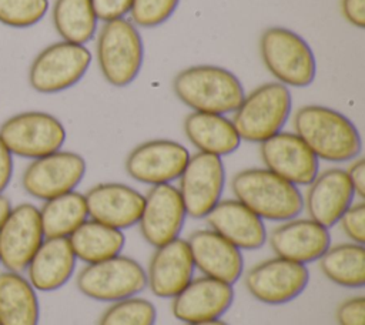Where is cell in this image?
Wrapping results in <instances>:
<instances>
[{"label": "cell", "mask_w": 365, "mask_h": 325, "mask_svg": "<svg viewBox=\"0 0 365 325\" xmlns=\"http://www.w3.org/2000/svg\"><path fill=\"white\" fill-rule=\"evenodd\" d=\"M187 212L177 187L171 184L153 185L144 197V207L138 220L144 239L158 248L178 238Z\"/></svg>", "instance_id": "cell-15"}, {"label": "cell", "mask_w": 365, "mask_h": 325, "mask_svg": "<svg viewBox=\"0 0 365 325\" xmlns=\"http://www.w3.org/2000/svg\"><path fill=\"white\" fill-rule=\"evenodd\" d=\"M259 53L267 70L287 87H308L317 76L309 44L289 29H267L259 38Z\"/></svg>", "instance_id": "cell-5"}, {"label": "cell", "mask_w": 365, "mask_h": 325, "mask_svg": "<svg viewBox=\"0 0 365 325\" xmlns=\"http://www.w3.org/2000/svg\"><path fill=\"white\" fill-rule=\"evenodd\" d=\"M194 261L187 239L177 238L153 254L147 274V285L158 298H174L192 279Z\"/></svg>", "instance_id": "cell-19"}, {"label": "cell", "mask_w": 365, "mask_h": 325, "mask_svg": "<svg viewBox=\"0 0 365 325\" xmlns=\"http://www.w3.org/2000/svg\"><path fill=\"white\" fill-rule=\"evenodd\" d=\"M345 235L355 244H365V204H351L339 221Z\"/></svg>", "instance_id": "cell-34"}, {"label": "cell", "mask_w": 365, "mask_h": 325, "mask_svg": "<svg viewBox=\"0 0 365 325\" xmlns=\"http://www.w3.org/2000/svg\"><path fill=\"white\" fill-rule=\"evenodd\" d=\"M68 241L76 258L86 264H94L120 255L125 245V237L121 229L94 220H86L68 237Z\"/></svg>", "instance_id": "cell-27"}, {"label": "cell", "mask_w": 365, "mask_h": 325, "mask_svg": "<svg viewBox=\"0 0 365 325\" xmlns=\"http://www.w3.org/2000/svg\"><path fill=\"white\" fill-rule=\"evenodd\" d=\"M354 197L346 171L328 168L312 180L304 204L311 220L329 228L339 221L341 215L352 204Z\"/></svg>", "instance_id": "cell-22"}, {"label": "cell", "mask_w": 365, "mask_h": 325, "mask_svg": "<svg viewBox=\"0 0 365 325\" xmlns=\"http://www.w3.org/2000/svg\"><path fill=\"white\" fill-rule=\"evenodd\" d=\"M144 46L133 21L115 19L106 21L97 38L98 67L114 87H125L133 83L143 66Z\"/></svg>", "instance_id": "cell-6"}, {"label": "cell", "mask_w": 365, "mask_h": 325, "mask_svg": "<svg viewBox=\"0 0 365 325\" xmlns=\"http://www.w3.org/2000/svg\"><path fill=\"white\" fill-rule=\"evenodd\" d=\"M235 200L261 220L288 221L304 208V198L297 185L267 168H247L231 181Z\"/></svg>", "instance_id": "cell-3"}, {"label": "cell", "mask_w": 365, "mask_h": 325, "mask_svg": "<svg viewBox=\"0 0 365 325\" xmlns=\"http://www.w3.org/2000/svg\"><path fill=\"white\" fill-rule=\"evenodd\" d=\"M291 107L292 98L287 86L278 81L265 83L244 96L231 121L241 140L262 143L282 130Z\"/></svg>", "instance_id": "cell-4"}, {"label": "cell", "mask_w": 365, "mask_h": 325, "mask_svg": "<svg viewBox=\"0 0 365 325\" xmlns=\"http://www.w3.org/2000/svg\"><path fill=\"white\" fill-rule=\"evenodd\" d=\"M145 287V269L140 262L125 255L87 264L77 275L78 291L101 302H115L135 296Z\"/></svg>", "instance_id": "cell-7"}, {"label": "cell", "mask_w": 365, "mask_h": 325, "mask_svg": "<svg viewBox=\"0 0 365 325\" xmlns=\"http://www.w3.org/2000/svg\"><path fill=\"white\" fill-rule=\"evenodd\" d=\"M309 271L305 265L275 257L252 267L245 275L247 291L267 305L291 302L307 288Z\"/></svg>", "instance_id": "cell-12"}, {"label": "cell", "mask_w": 365, "mask_h": 325, "mask_svg": "<svg viewBox=\"0 0 365 325\" xmlns=\"http://www.w3.org/2000/svg\"><path fill=\"white\" fill-rule=\"evenodd\" d=\"M86 170V161L80 154L58 150L33 160L21 175V187L29 195L47 201L74 191Z\"/></svg>", "instance_id": "cell-10"}, {"label": "cell", "mask_w": 365, "mask_h": 325, "mask_svg": "<svg viewBox=\"0 0 365 325\" xmlns=\"http://www.w3.org/2000/svg\"><path fill=\"white\" fill-rule=\"evenodd\" d=\"M93 10L97 20L110 21L115 19H123L130 13L133 0H91Z\"/></svg>", "instance_id": "cell-36"}, {"label": "cell", "mask_w": 365, "mask_h": 325, "mask_svg": "<svg viewBox=\"0 0 365 325\" xmlns=\"http://www.w3.org/2000/svg\"><path fill=\"white\" fill-rule=\"evenodd\" d=\"M37 292L21 272H0V325H38Z\"/></svg>", "instance_id": "cell-26"}, {"label": "cell", "mask_w": 365, "mask_h": 325, "mask_svg": "<svg viewBox=\"0 0 365 325\" xmlns=\"http://www.w3.org/2000/svg\"><path fill=\"white\" fill-rule=\"evenodd\" d=\"M190 158L188 150L173 140H150L137 145L125 160L127 174L143 184H171L180 178Z\"/></svg>", "instance_id": "cell-14"}, {"label": "cell", "mask_w": 365, "mask_h": 325, "mask_svg": "<svg viewBox=\"0 0 365 325\" xmlns=\"http://www.w3.org/2000/svg\"><path fill=\"white\" fill-rule=\"evenodd\" d=\"M341 11L349 24L365 27V0H341Z\"/></svg>", "instance_id": "cell-37"}, {"label": "cell", "mask_w": 365, "mask_h": 325, "mask_svg": "<svg viewBox=\"0 0 365 325\" xmlns=\"http://www.w3.org/2000/svg\"><path fill=\"white\" fill-rule=\"evenodd\" d=\"M194 267L205 277L234 285L244 268L241 249L212 229H198L187 239Z\"/></svg>", "instance_id": "cell-21"}, {"label": "cell", "mask_w": 365, "mask_h": 325, "mask_svg": "<svg viewBox=\"0 0 365 325\" xmlns=\"http://www.w3.org/2000/svg\"><path fill=\"white\" fill-rule=\"evenodd\" d=\"M205 218L212 231L238 249H258L267 239L262 220L237 200L220 201Z\"/></svg>", "instance_id": "cell-23"}, {"label": "cell", "mask_w": 365, "mask_h": 325, "mask_svg": "<svg viewBox=\"0 0 365 325\" xmlns=\"http://www.w3.org/2000/svg\"><path fill=\"white\" fill-rule=\"evenodd\" d=\"M53 24L63 41L84 46L94 37L97 29L91 0H56Z\"/></svg>", "instance_id": "cell-30"}, {"label": "cell", "mask_w": 365, "mask_h": 325, "mask_svg": "<svg viewBox=\"0 0 365 325\" xmlns=\"http://www.w3.org/2000/svg\"><path fill=\"white\" fill-rule=\"evenodd\" d=\"M44 241L40 211L23 202L11 207L0 227V264L14 272H23Z\"/></svg>", "instance_id": "cell-13"}, {"label": "cell", "mask_w": 365, "mask_h": 325, "mask_svg": "<svg viewBox=\"0 0 365 325\" xmlns=\"http://www.w3.org/2000/svg\"><path fill=\"white\" fill-rule=\"evenodd\" d=\"M66 135L63 123L44 111H23L0 125V138L11 155L31 160L61 150Z\"/></svg>", "instance_id": "cell-8"}, {"label": "cell", "mask_w": 365, "mask_h": 325, "mask_svg": "<svg viewBox=\"0 0 365 325\" xmlns=\"http://www.w3.org/2000/svg\"><path fill=\"white\" fill-rule=\"evenodd\" d=\"M76 261L68 238H44L26 268L27 279L36 291H56L71 278Z\"/></svg>", "instance_id": "cell-24"}, {"label": "cell", "mask_w": 365, "mask_h": 325, "mask_svg": "<svg viewBox=\"0 0 365 325\" xmlns=\"http://www.w3.org/2000/svg\"><path fill=\"white\" fill-rule=\"evenodd\" d=\"M224 185L225 170L221 157L200 151L190 155L178 188L187 215L205 218L221 201Z\"/></svg>", "instance_id": "cell-11"}, {"label": "cell", "mask_w": 365, "mask_h": 325, "mask_svg": "<svg viewBox=\"0 0 365 325\" xmlns=\"http://www.w3.org/2000/svg\"><path fill=\"white\" fill-rule=\"evenodd\" d=\"M13 175V155L0 138V194L7 188Z\"/></svg>", "instance_id": "cell-39"}, {"label": "cell", "mask_w": 365, "mask_h": 325, "mask_svg": "<svg viewBox=\"0 0 365 325\" xmlns=\"http://www.w3.org/2000/svg\"><path fill=\"white\" fill-rule=\"evenodd\" d=\"M185 325H228V324L221 319H212V321H202V322H191Z\"/></svg>", "instance_id": "cell-41"}, {"label": "cell", "mask_w": 365, "mask_h": 325, "mask_svg": "<svg viewBox=\"0 0 365 325\" xmlns=\"http://www.w3.org/2000/svg\"><path fill=\"white\" fill-rule=\"evenodd\" d=\"M294 130L318 160L351 161L362 150V140L354 123L325 105L301 107L294 115Z\"/></svg>", "instance_id": "cell-1"}, {"label": "cell", "mask_w": 365, "mask_h": 325, "mask_svg": "<svg viewBox=\"0 0 365 325\" xmlns=\"http://www.w3.org/2000/svg\"><path fill=\"white\" fill-rule=\"evenodd\" d=\"M180 0H133L130 14L134 26L155 27L167 21Z\"/></svg>", "instance_id": "cell-33"}, {"label": "cell", "mask_w": 365, "mask_h": 325, "mask_svg": "<svg viewBox=\"0 0 365 325\" xmlns=\"http://www.w3.org/2000/svg\"><path fill=\"white\" fill-rule=\"evenodd\" d=\"M10 210H11V204H10L9 198L4 197L3 194H0V227L4 222V220L7 218Z\"/></svg>", "instance_id": "cell-40"}, {"label": "cell", "mask_w": 365, "mask_h": 325, "mask_svg": "<svg viewBox=\"0 0 365 325\" xmlns=\"http://www.w3.org/2000/svg\"><path fill=\"white\" fill-rule=\"evenodd\" d=\"M184 133L200 153L218 157L234 153L241 143L232 121L222 114L192 111L184 120Z\"/></svg>", "instance_id": "cell-25"}, {"label": "cell", "mask_w": 365, "mask_h": 325, "mask_svg": "<svg viewBox=\"0 0 365 325\" xmlns=\"http://www.w3.org/2000/svg\"><path fill=\"white\" fill-rule=\"evenodd\" d=\"M319 267L331 282L345 288H362L365 284L364 245L348 242L329 247L319 257Z\"/></svg>", "instance_id": "cell-29"}, {"label": "cell", "mask_w": 365, "mask_h": 325, "mask_svg": "<svg viewBox=\"0 0 365 325\" xmlns=\"http://www.w3.org/2000/svg\"><path fill=\"white\" fill-rule=\"evenodd\" d=\"M157 309L145 298L130 296L113 302L101 315L98 325H155Z\"/></svg>", "instance_id": "cell-31"}, {"label": "cell", "mask_w": 365, "mask_h": 325, "mask_svg": "<svg viewBox=\"0 0 365 325\" xmlns=\"http://www.w3.org/2000/svg\"><path fill=\"white\" fill-rule=\"evenodd\" d=\"M234 301L232 285L210 277L191 279L173 298V315L185 324L220 319Z\"/></svg>", "instance_id": "cell-17"}, {"label": "cell", "mask_w": 365, "mask_h": 325, "mask_svg": "<svg viewBox=\"0 0 365 325\" xmlns=\"http://www.w3.org/2000/svg\"><path fill=\"white\" fill-rule=\"evenodd\" d=\"M48 10V0H0V23L9 27L37 24Z\"/></svg>", "instance_id": "cell-32"}, {"label": "cell", "mask_w": 365, "mask_h": 325, "mask_svg": "<svg viewBox=\"0 0 365 325\" xmlns=\"http://www.w3.org/2000/svg\"><path fill=\"white\" fill-rule=\"evenodd\" d=\"M84 198L90 220L121 231L138 224L144 207V195L121 182L97 184Z\"/></svg>", "instance_id": "cell-18"}, {"label": "cell", "mask_w": 365, "mask_h": 325, "mask_svg": "<svg viewBox=\"0 0 365 325\" xmlns=\"http://www.w3.org/2000/svg\"><path fill=\"white\" fill-rule=\"evenodd\" d=\"M91 63V53L83 44L58 41L43 48L29 68L31 88L54 94L77 84Z\"/></svg>", "instance_id": "cell-9"}, {"label": "cell", "mask_w": 365, "mask_h": 325, "mask_svg": "<svg viewBox=\"0 0 365 325\" xmlns=\"http://www.w3.org/2000/svg\"><path fill=\"white\" fill-rule=\"evenodd\" d=\"M346 175L352 185L354 194L361 200L365 198V161L364 158H355L346 170Z\"/></svg>", "instance_id": "cell-38"}, {"label": "cell", "mask_w": 365, "mask_h": 325, "mask_svg": "<svg viewBox=\"0 0 365 325\" xmlns=\"http://www.w3.org/2000/svg\"><path fill=\"white\" fill-rule=\"evenodd\" d=\"M269 244L277 257L305 265L319 259L331 247V237L311 218H292L271 232Z\"/></svg>", "instance_id": "cell-20"}, {"label": "cell", "mask_w": 365, "mask_h": 325, "mask_svg": "<svg viewBox=\"0 0 365 325\" xmlns=\"http://www.w3.org/2000/svg\"><path fill=\"white\" fill-rule=\"evenodd\" d=\"M38 211L44 238H68L88 217L86 198L77 191L44 201Z\"/></svg>", "instance_id": "cell-28"}, {"label": "cell", "mask_w": 365, "mask_h": 325, "mask_svg": "<svg viewBox=\"0 0 365 325\" xmlns=\"http://www.w3.org/2000/svg\"><path fill=\"white\" fill-rule=\"evenodd\" d=\"M265 168L294 185H309L318 174V158L295 134L279 131L259 143Z\"/></svg>", "instance_id": "cell-16"}, {"label": "cell", "mask_w": 365, "mask_h": 325, "mask_svg": "<svg viewBox=\"0 0 365 325\" xmlns=\"http://www.w3.org/2000/svg\"><path fill=\"white\" fill-rule=\"evenodd\" d=\"M339 325H365V298L354 296L344 301L336 309Z\"/></svg>", "instance_id": "cell-35"}, {"label": "cell", "mask_w": 365, "mask_h": 325, "mask_svg": "<svg viewBox=\"0 0 365 325\" xmlns=\"http://www.w3.org/2000/svg\"><path fill=\"white\" fill-rule=\"evenodd\" d=\"M178 100L192 111L222 114L234 113L244 98V87L230 70L198 64L181 70L173 80Z\"/></svg>", "instance_id": "cell-2"}]
</instances>
